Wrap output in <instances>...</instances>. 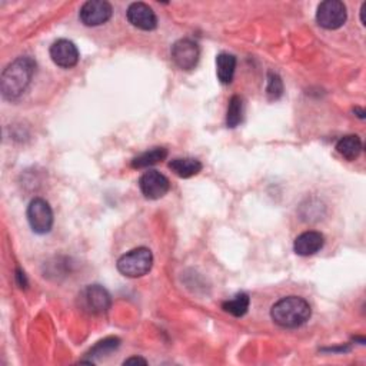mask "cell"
<instances>
[{"label":"cell","mask_w":366,"mask_h":366,"mask_svg":"<svg viewBox=\"0 0 366 366\" xmlns=\"http://www.w3.org/2000/svg\"><path fill=\"white\" fill-rule=\"evenodd\" d=\"M36 72V62L30 56H21L13 60L2 73L0 91L8 101L21 98L29 88Z\"/></svg>","instance_id":"6da1fadb"},{"label":"cell","mask_w":366,"mask_h":366,"mask_svg":"<svg viewBox=\"0 0 366 366\" xmlns=\"http://www.w3.org/2000/svg\"><path fill=\"white\" fill-rule=\"evenodd\" d=\"M311 315V305L299 297H286L278 301L270 309V316L273 322L287 329L302 326L309 321Z\"/></svg>","instance_id":"7a4b0ae2"},{"label":"cell","mask_w":366,"mask_h":366,"mask_svg":"<svg viewBox=\"0 0 366 366\" xmlns=\"http://www.w3.org/2000/svg\"><path fill=\"white\" fill-rule=\"evenodd\" d=\"M118 270L126 278H140L154 266V255L148 248H136L118 261Z\"/></svg>","instance_id":"3957f363"},{"label":"cell","mask_w":366,"mask_h":366,"mask_svg":"<svg viewBox=\"0 0 366 366\" xmlns=\"http://www.w3.org/2000/svg\"><path fill=\"white\" fill-rule=\"evenodd\" d=\"M81 308L92 315H101L109 311L112 299L109 292L101 285L86 286L79 295Z\"/></svg>","instance_id":"277c9868"},{"label":"cell","mask_w":366,"mask_h":366,"mask_svg":"<svg viewBox=\"0 0 366 366\" xmlns=\"http://www.w3.org/2000/svg\"><path fill=\"white\" fill-rule=\"evenodd\" d=\"M346 6L341 0H325L318 6L316 21L324 29L336 30L342 28L346 22Z\"/></svg>","instance_id":"5b68a950"},{"label":"cell","mask_w":366,"mask_h":366,"mask_svg":"<svg viewBox=\"0 0 366 366\" xmlns=\"http://www.w3.org/2000/svg\"><path fill=\"white\" fill-rule=\"evenodd\" d=\"M28 221L35 234H49L53 227V212L50 205L42 198L33 199L28 207Z\"/></svg>","instance_id":"8992f818"},{"label":"cell","mask_w":366,"mask_h":366,"mask_svg":"<svg viewBox=\"0 0 366 366\" xmlns=\"http://www.w3.org/2000/svg\"><path fill=\"white\" fill-rule=\"evenodd\" d=\"M172 60L182 70H192L198 66L200 57L199 45L190 39L178 40L171 50Z\"/></svg>","instance_id":"52a82bcc"},{"label":"cell","mask_w":366,"mask_h":366,"mask_svg":"<svg viewBox=\"0 0 366 366\" xmlns=\"http://www.w3.org/2000/svg\"><path fill=\"white\" fill-rule=\"evenodd\" d=\"M139 188L146 199L156 200L164 198L169 192L171 183H169V179L161 172L148 171L140 176Z\"/></svg>","instance_id":"ba28073f"},{"label":"cell","mask_w":366,"mask_h":366,"mask_svg":"<svg viewBox=\"0 0 366 366\" xmlns=\"http://www.w3.org/2000/svg\"><path fill=\"white\" fill-rule=\"evenodd\" d=\"M112 13L113 9L109 2H105V0H89L82 6L79 18L85 26L96 28L106 23L112 18Z\"/></svg>","instance_id":"9c48e42d"},{"label":"cell","mask_w":366,"mask_h":366,"mask_svg":"<svg viewBox=\"0 0 366 366\" xmlns=\"http://www.w3.org/2000/svg\"><path fill=\"white\" fill-rule=\"evenodd\" d=\"M50 57L55 64L63 69H70L79 62V50L76 45L67 40L59 39L50 46Z\"/></svg>","instance_id":"30bf717a"},{"label":"cell","mask_w":366,"mask_h":366,"mask_svg":"<svg viewBox=\"0 0 366 366\" xmlns=\"http://www.w3.org/2000/svg\"><path fill=\"white\" fill-rule=\"evenodd\" d=\"M127 21L132 26L140 30H154L158 26V18L151 6L142 2L132 4L126 12Z\"/></svg>","instance_id":"8fae6325"},{"label":"cell","mask_w":366,"mask_h":366,"mask_svg":"<svg viewBox=\"0 0 366 366\" xmlns=\"http://www.w3.org/2000/svg\"><path fill=\"white\" fill-rule=\"evenodd\" d=\"M325 245V238L321 232L308 231L295 239L294 251L299 256H312L318 253Z\"/></svg>","instance_id":"7c38bea8"},{"label":"cell","mask_w":366,"mask_h":366,"mask_svg":"<svg viewBox=\"0 0 366 366\" xmlns=\"http://www.w3.org/2000/svg\"><path fill=\"white\" fill-rule=\"evenodd\" d=\"M236 69V57L229 53H221L216 57L217 79L222 85H229L234 81Z\"/></svg>","instance_id":"4fadbf2b"},{"label":"cell","mask_w":366,"mask_h":366,"mask_svg":"<svg viewBox=\"0 0 366 366\" xmlns=\"http://www.w3.org/2000/svg\"><path fill=\"white\" fill-rule=\"evenodd\" d=\"M363 144L359 136L356 135H348L343 136L342 139H339V142L336 143V151L338 154L345 158L346 161H355L359 158V155L362 154Z\"/></svg>","instance_id":"5bb4252c"},{"label":"cell","mask_w":366,"mask_h":366,"mask_svg":"<svg viewBox=\"0 0 366 366\" xmlns=\"http://www.w3.org/2000/svg\"><path fill=\"white\" fill-rule=\"evenodd\" d=\"M202 164L193 158H179L169 162V169L179 178L188 179L196 176L202 171Z\"/></svg>","instance_id":"9a60e30c"},{"label":"cell","mask_w":366,"mask_h":366,"mask_svg":"<svg viewBox=\"0 0 366 366\" xmlns=\"http://www.w3.org/2000/svg\"><path fill=\"white\" fill-rule=\"evenodd\" d=\"M168 156V151L165 148H154L151 151H146L136 156L132 161V168L142 169V168H149L154 166L162 161H165Z\"/></svg>","instance_id":"2e32d148"},{"label":"cell","mask_w":366,"mask_h":366,"mask_svg":"<svg viewBox=\"0 0 366 366\" xmlns=\"http://www.w3.org/2000/svg\"><path fill=\"white\" fill-rule=\"evenodd\" d=\"M249 304H251V299L246 294H238L236 297H234V299H229L227 302L222 304V308L225 312L231 314L232 316H236V318H241L244 315H246L248 309H249Z\"/></svg>","instance_id":"e0dca14e"},{"label":"cell","mask_w":366,"mask_h":366,"mask_svg":"<svg viewBox=\"0 0 366 366\" xmlns=\"http://www.w3.org/2000/svg\"><path fill=\"white\" fill-rule=\"evenodd\" d=\"M242 115H244L242 99H241V96L235 95L229 101L228 115H227V125L229 127H236L242 122Z\"/></svg>","instance_id":"ac0fdd59"},{"label":"cell","mask_w":366,"mask_h":366,"mask_svg":"<svg viewBox=\"0 0 366 366\" xmlns=\"http://www.w3.org/2000/svg\"><path fill=\"white\" fill-rule=\"evenodd\" d=\"M266 95L269 101H278L283 95V82L279 78V75L273 72H269L268 75V88Z\"/></svg>","instance_id":"d6986e66"},{"label":"cell","mask_w":366,"mask_h":366,"mask_svg":"<svg viewBox=\"0 0 366 366\" xmlns=\"http://www.w3.org/2000/svg\"><path fill=\"white\" fill-rule=\"evenodd\" d=\"M119 346V339L118 338H108L102 342H99L92 350L91 353L96 355V356H102V355H106L109 352H112L113 349H116Z\"/></svg>","instance_id":"ffe728a7"},{"label":"cell","mask_w":366,"mask_h":366,"mask_svg":"<svg viewBox=\"0 0 366 366\" xmlns=\"http://www.w3.org/2000/svg\"><path fill=\"white\" fill-rule=\"evenodd\" d=\"M16 278H18V283L21 287H28V279L25 276V272L22 269L16 270Z\"/></svg>","instance_id":"44dd1931"},{"label":"cell","mask_w":366,"mask_h":366,"mask_svg":"<svg viewBox=\"0 0 366 366\" xmlns=\"http://www.w3.org/2000/svg\"><path fill=\"white\" fill-rule=\"evenodd\" d=\"M132 363H142V365H146L148 362H146V359L143 358H137V356H133V358H129L123 362V365H132Z\"/></svg>","instance_id":"7402d4cb"},{"label":"cell","mask_w":366,"mask_h":366,"mask_svg":"<svg viewBox=\"0 0 366 366\" xmlns=\"http://www.w3.org/2000/svg\"><path fill=\"white\" fill-rule=\"evenodd\" d=\"M365 12H366V4H363L362 8H360V22H362L363 26L366 25V22H365Z\"/></svg>","instance_id":"603a6c76"}]
</instances>
